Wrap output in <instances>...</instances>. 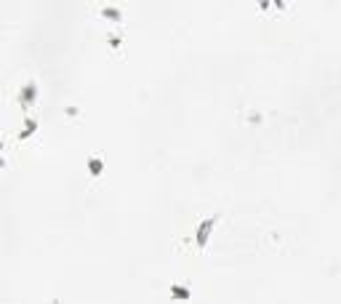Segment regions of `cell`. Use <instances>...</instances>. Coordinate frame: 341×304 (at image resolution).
Listing matches in <instances>:
<instances>
[{
	"instance_id": "obj_1",
	"label": "cell",
	"mask_w": 341,
	"mask_h": 304,
	"mask_svg": "<svg viewBox=\"0 0 341 304\" xmlns=\"http://www.w3.org/2000/svg\"><path fill=\"white\" fill-rule=\"evenodd\" d=\"M221 222V216L219 214H213V216H208V219H203L197 224V232H195V246H197V251H203V248L211 243V238H213V230H216V224Z\"/></svg>"
},
{
	"instance_id": "obj_2",
	"label": "cell",
	"mask_w": 341,
	"mask_h": 304,
	"mask_svg": "<svg viewBox=\"0 0 341 304\" xmlns=\"http://www.w3.org/2000/svg\"><path fill=\"white\" fill-rule=\"evenodd\" d=\"M37 93H40V88H37L35 80L24 83V88L19 91V104H21V110H27V107L35 104V101H37Z\"/></svg>"
},
{
	"instance_id": "obj_3",
	"label": "cell",
	"mask_w": 341,
	"mask_h": 304,
	"mask_svg": "<svg viewBox=\"0 0 341 304\" xmlns=\"http://www.w3.org/2000/svg\"><path fill=\"white\" fill-rule=\"evenodd\" d=\"M170 296H173L176 302H189L192 299V288L181 286V283H173V286H170Z\"/></svg>"
},
{
	"instance_id": "obj_4",
	"label": "cell",
	"mask_w": 341,
	"mask_h": 304,
	"mask_svg": "<svg viewBox=\"0 0 341 304\" xmlns=\"http://www.w3.org/2000/svg\"><path fill=\"white\" fill-rule=\"evenodd\" d=\"M85 166H88V174L91 176H102L104 174V160L99 158V155H91V158L85 160Z\"/></svg>"
},
{
	"instance_id": "obj_5",
	"label": "cell",
	"mask_w": 341,
	"mask_h": 304,
	"mask_svg": "<svg viewBox=\"0 0 341 304\" xmlns=\"http://www.w3.org/2000/svg\"><path fill=\"white\" fill-rule=\"evenodd\" d=\"M35 134H37V120H35V118H27V120H24V128L19 131V142H24V139L35 136Z\"/></svg>"
},
{
	"instance_id": "obj_6",
	"label": "cell",
	"mask_w": 341,
	"mask_h": 304,
	"mask_svg": "<svg viewBox=\"0 0 341 304\" xmlns=\"http://www.w3.org/2000/svg\"><path fill=\"white\" fill-rule=\"evenodd\" d=\"M102 16L115 21V24H120V21H123V11L120 8H102Z\"/></svg>"
},
{
	"instance_id": "obj_7",
	"label": "cell",
	"mask_w": 341,
	"mask_h": 304,
	"mask_svg": "<svg viewBox=\"0 0 341 304\" xmlns=\"http://www.w3.org/2000/svg\"><path fill=\"white\" fill-rule=\"evenodd\" d=\"M107 43H110L112 48H120V45H123V37H120V35H107Z\"/></svg>"
},
{
	"instance_id": "obj_8",
	"label": "cell",
	"mask_w": 341,
	"mask_h": 304,
	"mask_svg": "<svg viewBox=\"0 0 341 304\" xmlns=\"http://www.w3.org/2000/svg\"><path fill=\"white\" fill-rule=\"evenodd\" d=\"M5 168V160H3V144H0V171Z\"/></svg>"
}]
</instances>
